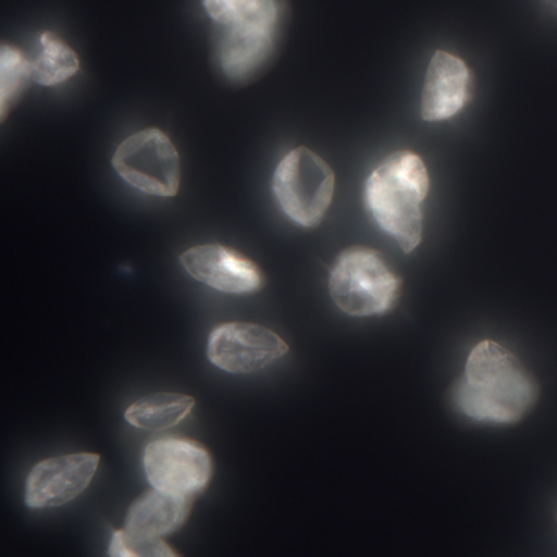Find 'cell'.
<instances>
[{
  "label": "cell",
  "instance_id": "9c48e42d",
  "mask_svg": "<svg viewBox=\"0 0 557 557\" xmlns=\"http://www.w3.org/2000/svg\"><path fill=\"white\" fill-rule=\"evenodd\" d=\"M286 342L263 325L230 322L218 325L208 338V360L233 374H250L263 370L288 354Z\"/></svg>",
  "mask_w": 557,
  "mask_h": 557
},
{
  "label": "cell",
  "instance_id": "9a60e30c",
  "mask_svg": "<svg viewBox=\"0 0 557 557\" xmlns=\"http://www.w3.org/2000/svg\"><path fill=\"white\" fill-rule=\"evenodd\" d=\"M32 81V61L24 57L17 48L4 45L0 51V112L2 119L8 116L11 106L17 102L18 97Z\"/></svg>",
  "mask_w": 557,
  "mask_h": 557
},
{
  "label": "cell",
  "instance_id": "8992f818",
  "mask_svg": "<svg viewBox=\"0 0 557 557\" xmlns=\"http://www.w3.org/2000/svg\"><path fill=\"white\" fill-rule=\"evenodd\" d=\"M191 502L194 498L178 497L152 487L129 507L125 527L113 534L110 556H177L164 537L185 523Z\"/></svg>",
  "mask_w": 557,
  "mask_h": 557
},
{
  "label": "cell",
  "instance_id": "8fae6325",
  "mask_svg": "<svg viewBox=\"0 0 557 557\" xmlns=\"http://www.w3.org/2000/svg\"><path fill=\"white\" fill-rule=\"evenodd\" d=\"M181 262L191 278L218 292L246 295L263 285L262 272L252 260L218 244L191 247L182 253Z\"/></svg>",
  "mask_w": 557,
  "mask_h": 557
},
{
  "label": "cell",
  "instance_id": "5b68a950",
  "mask_svg": "<svg viewBox=\"0 0 557 557\" xmlns=\"http://www.w3.org/2000/svg\"><path fill=\"white\" fill-rule=\"evenodd\" d=\"M272 188L280 208L293 223L315 227L331 207L335 175L311 149L296 148L276 168Z\"/></svg>",
  "mask_w": 557,
  "mask_h": 557
},
{
  "label": "cell",
  "instance_id": "277c9868",
  "mask_svg": "<svg viewBox=\"0 0 557 557\" xmlns=\"http://www.w3.org/2000/svg\"><path fill=\"white\" fill-rule=\"evenodd\" d=\"M283 18L282 0H257L240 22L216 25L214 61L226 79L247 83L272 60Z\"/></svg>",
  "mask_w": 557,
  "mask_h": 557
},
{
  "label": "cell",
  "instance_id": "30bf717a",
  "mask_svg": "<svg viewBox=\"0 0 557 557\" xmlns=\"http://www.w3.org/2000/svg\"><path fill=\"white\" fill-rule=\"evenodd\" d=\"M99 465L100 456L94 453H76L38 462L27 478L25 504L35 510L70 504L89 487Z\"/></svg>",
  "mask_w": 557,
  "mask_h": 557
},
{
  "label": "cell",
  "instance_id": "5bb4252c",
  "mask_svg": "<svg viewBox=\"0 0 557 557\" xmlns=\"http://www.w3.org/2000/svg\"><path fill=\"white\" fill-rule=\"evenodd\" d=\"M41 51L32 61V81L40 86H60L79 71L81 63L76 51L61 41L57 35H41Z\"/></svg>",
  "mask_w": 557,
  "mask_h": 557
},
{
  "label": "cell",
  "instance_id": "e0dca14e",
  "mask_svg": "<svg viewBox=\"0 0 557 557\" xmlns=\"http://www.w3.org/2000/svg\"><path fill=\"white\" fill-rule=\"evenodd\" d=\"M547 4H550L554 9H557V0H547Z\"/></svg>",
  "mask_w": 557,
  "mask_h": 557
},
{
  "label": "cell",
  "instance_id": "ba28073f",
  "mask_svg": "<svg viewBox=\"0 0 557 557\" xmlns=\"http://www.w3.org/2000/svg\"><path fill=\"white\" fill-rule=\"evenodd\" d=\"M143 468L149 484L178 497L195 498L213 474V461L205 446L194 440L161 438L146 446Z\"/></svg>",
  "mask_w": 557,
  "mask_h": 557
},
{
  "label": "cell",
  "instance_id": "52a82bcc",
  "mask_svg": "<svg viewBox=\"0 0 557 557\" xmlns=\"http://www.w3.org/2000/svg\"><path fill=\"white\" fill-rule=\"evenodd\" d=\"M116 174L143 194L172 198L181 187V158L168 135L149 128L122 143L113 154Z\"/></svg>",
  "mask_w": 557,
  "mask_h": 557
},
{
  "label": "cell",
  "instance_id": "7a4b0ae2",
  "mask_svg": "<svg viewBox=\"0 0 557 557\" xmlns=\"http://www.w3.org/2000/svg\"><path fill=\"white\" fill-rule=\"evenodd\" d=\"M429 187L425 164L410 151L387 156L364 184V205L371 218L406 253L422 240V205Z\"/></svg>",
  "mask_w": 557,
  "mask_h": 557
},
{
  "label": "cell",
  "instance_id": "7c38bea8",
  "mask_svg": "<svg viewBox=\"0 0 557 557\" xmlns=\"http://www.w3.org/2000/svg\"><path fill=\"white\" fill-rule=\"evenodd\" d=\"M472 74L461 58L436 51L426 70L420 116L425 122H443L461 112L471 97Z\"/></svg>",
  "mask_w": 557,
  "mask_h": 557
},
{
  "label": "cell",
  "instance_id": "3957f363",
  "mask_svg": "<svg viewBox=\"0 0 557 557\" xmlns=\"http://www.w3.org/2000/svg\"><path fill=\"white\" fill-rule=\"evenodd\" d=\"M399 289L396 273L376 250L368 247L344 250L329 278L332 301L354 318L386 314L396 305Z\"/></svg>",
  "mask_w": 557,
  "mask_h": 557
},
{
  "label": "cell",
  "instance_id": "6da1fadb",
  "mask_svg": "<svg viewBox=\"0 0 557 557\" xmlns=\"http://www.w3.org/2000/svg\"><path fill=\"white\" fill-rule=\"evenodd\" d=\"M536 397L537 386L527 368L492 341L472 348L455 387L456 407L478 422H518Z\"/></svg>",
  "mask_w": 557,
  "mask_h": 557
},
{
  "label": "cell",
  "instance_id": "4fadbf2b",
  "mask_svg": "<svg viewBox=\"0 0 557 557\" xmlns=\"http://www.w3.org/2000/svg\"><path fill=\"white\" fill-rule=\"evenodd\" d=\"M195 399L177 393H156L133 403L125 412L126 422L139 430L162 432L174 429L194 410Z\"/></svg>",
  "mask_w": 557,
  "mask_h": 557
},
{
  "label": "cell",
  "instance_id": "2e32d148",
  "mask_svg": "<svg viewBox=\"0 0 557 557\" xmlns=\"http://www.w3.org/2000/svg\"><path fill=\"white\" fill-rule=\"evenodd\" d=\"M256 2L257 0H203V5L214 24L231 25L246 18Z\"/></svg>",
  "mask_w": 557,
  "mask_h": 557
}]
</instances>
